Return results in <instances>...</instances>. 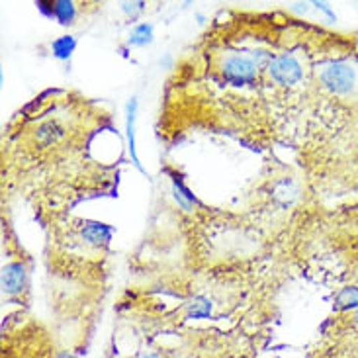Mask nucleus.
Segmentation results:
<instances>
[{
	"mask_svg": "<svg viewBox=\"0 0 358 358\" xmlns=\"http://www.w3.org/2000/svg\"><path fill=\"white\" fill-rule=\"evenodd\" d=\"M29 272L22 261H10L2 268V292L8 298L22 296L28 290Z\"/></svg>",
	"mask_w": 358,
	"mask_h": 358,
	"instance_id": "3",
	"label": "nucleus"
},
{
	"mask_svg": "<svg viewBox=\"0 0 358 358\" xmlns=\"http://www.w3.org/2000/svg\"><path fill=\"white\" fill-rule=\"evenodd\" d=\"M122 8L126 10L127 14L136 16L137 12H143V10H145V2H124Z\"/></svg>",
	"mask_w": 358,
	"mask_h": 358,
	"instance_id": "12",
	"label": "nucleus"
},
{
	"mask_svg": "<svg viewBox=\"0 0 358 358\" xmlns=\"http://www.w3.org/2000/svg\"><path fill=\"white\" fill-rule=\"evenodd\" d=\"M136 358H163L159 352H155V350H145V352H141L139 357Z\"/></svg>",
	"mask_w": 358,
	"mask_h": 358,
	"instance_id": "13",
	"label": "nucleus"
},
{
	"mask_svg": "<svg viewBox=\"0 0 358 358\" xmlns=\"http://www.w3.org/2000/svg\"><path fill=\"white\" fill-rule=\"evenodd\" d=\"M343 321H345V327H350V331L358 333V310L349 311V313H339Z\"/></svg>",
	"mask_w": 358,
	"mask_h": 358,
	"instance_id": "11",
	"label": "nucleus"
},
{
	"mask_svg": "<svg viewBox=\"0 0 358 358\" xmlns=\"http://www.w3.org/2000/svg\"><path fill=\"white\" fill-rule=\"evenodd\" d=\"M311 75L329 96L358 98V59L352 55H325L313 65Z\"/></svg>",
	"mask_w": 358,
	"mask_h": 358,
	"instance_id": "1",
	"label": "nucleus"
},
{
	"mask_svg": "<svg viewBox=\"0 0 358 358\" xmlns=\"http://www.w3.org/2000/svg\"><path fill=\"white\" fill-rule=\"evenodd\" d=\"M153 41V26L151 24H137L129 31V45L134 48H145Z\"/></svg>",
	"mask_w": 358,
	"mask_h": 358,
	"instance_id": "9",
	"label": "nucleus"
},
{
	"mask_svg": "<svg viewBox=\"0 0 358 358\" xmlns=\"http://www.w3.org/2000/svg\"><path fill=\"white\" fill-rule=\"evenodd\" d=\"M352 358H358V345L357 349H355V352H352Z\"/></svg>",
	"mask_w": 358,
	"mask_h": 358,
	"instance_id": "14",
	"label": "nucleus"
},
{
	"mask_svg": "<svg viewBox=\"0 0 358 358\" xmlns=\"http://www.w3.org/2000/svg\"><path fill=\"white\" fill-rule=\"evenodd\" d=\"M173 196H175L176 203L182 208L184 212L192 213L194 212V206H196V198H194L192 194H190V190L184 186L178 178H173Z\"/></svg>",
	"mask_w": 358,
	"mask_h": 358,
	"instance_id": "8",
	"label": "nucleus"
},
{
	"mask_svg": "<svg viewBox=\"0 0 358 358\" xmlns=\"http://www.w3.org/2000/svg\"><path fill=\"white\" fill-rule=\"evenodd\" d=\"M77 48V41L73 36H61L57 38L53 43H51V51H53V55L61 61H67L71 55H73V51Z\"/></svg>",
	"mask_w": 358,
	"mask_h": 358,
	"instance_id": "10",
	"label": "nucleus"
},
{
	"mask_svg": "<svg viewBox=\"0 0 358 358\" xmlns=\"http://www.w3.org/2000/svg\"><path fill=\"white\" fill-rule=\"evenodd\" d=\"M136 117H137V100L131 98L127 102V110H126V136H127V149H129V155H131V161L134 165L141 169V163H139V157H137V143H136Z\"/></svg>",
	"mask_w": 358,
	"mask_h": 358,
	"instance_id": "5",
	"label": "nucleus"
},
{
	"mask_svg": "<svg viewBox=\"0 0 358 358\" xmlns=\"http://www.w3.org/2000/svg\"><path fill=\"white\" fill-rule=\"evenodd\" d=\"M310 73L311 69L308 67V61L298 51L274 53V57L271 59V63L266 67L268 83L278 88H286V90L301 87L308 80Z\"/></svg>",
	"mask_w": 358,
	"mask_h": 358,
	"instance_id": "2",
	"label": "nucleus"
},
{
	"mask_svg": "<svg viewBox=\"0 0 358 358\" xmlns=\"http://www.w3.org/2000/svg\"><path fill=\"white\" fill-rule=\"evenodd\" d=\"M335 311L337 313H349V311L358 310V286H345L335 294L333 300Z\"/></svg>",
	"mask_w": 358,
	"mask_h": 358,
	"instance_id": "6",
	"label": "nucleus"
},
{
	"mask_svg": "<svg viewBox=\"0 0 358 358\" xmlns=\"http://www.w3.org/2000/svg\"><path fill=\"white\" fill-rule=\"evenodd\" d=\"M41 12H45L48 16L55 18L63 26L75 24L78 16L77 2H69V0H55V2H38L36 4Z\"/></svg>",
	"mask_w": 358,
	"mask_h": 358,
	"instance_id": "4",
	"label": "nucleus"
},
{
	"mask_svg": "<svg viewBox=\"0 0 358 358\" xmlns=\"http://www.w3.org/2000/svg\"><path fill=\"white\" fill-rule=\"evenodd\" d=\"M213 315V301L208 296H194L186 303V317L188 320H208Z\"/></svg>",
	"mask_w": 358,
	"mask_h": 358,
	"instance_id": "7",
	"label": "nucleus"
}]
</instances>
